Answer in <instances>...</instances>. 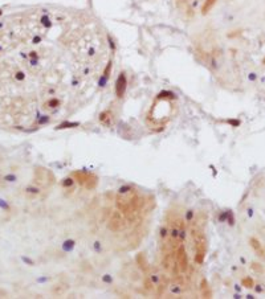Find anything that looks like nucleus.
<instances>
[{
    "instance_id": "nucleus-7",
    "label": "nucleus",
    "mask_w": 265,
    "mask_h": 299,
    "mask_svg": "<svg viewBox=\"0 0 265 299\" xmlns=\"http://www.w3.org/2000/svg\"><path fill=\"white\" fill-rule=\"evenodd\" d=\"M98 119H100V123H101L102 126H105V127H111V126L114 125V120H116V117H114L113 111H110V110H105V111H102V112L100 114Z\"/></svg>"
},
{
    "instance_id": "nucleus-2",
    "label": "nucleus",
    "mask_w": 265,
    "mask_h": 299,
    "mask_svg": "<svg viewBox=\"0 0 265 299\" xmlns=\"http://www.w3.org/2000/svg\"><path fill=\"white\" fill-rule=\"evenodd\" d=\"M191 236H192L194 244H195V262L196 265H201L206 258V251H207V240L204 233L196 224L191 225Z\"/></svg>"
},
{
    "instance_id": "nucleus-12",
    "label": "nucleus",
    "mask_w": 265,
    "mask_h": 299,
    "mask_svg": "<svg viewBox=\"0 0 265 299\" xmlns=\"http://www.w3.org/2000/svg\"><path fill=\"white\" fill-rule=\"evenodd\" d=\"M200 291H201V297H203V298H211V290H209V286H208V282H207V279H201Z\"/></svg>"
},
{
    "instance_id": "nucleus-14",
    "label": "nucleus",
    "mask_w": 265,
    "mask_h": 299,
    "mask_svg": "<svg viewBox=\"0 0 265 299\" xmlns=\"http://www.w3.org/2000/svg\"><path fill=\"white\" fill-rule=\"evenodd\" d=\"M241 285L244 287H248V289H252L253 286H255V282H253L252 278H249V277H245L244 279L241 281Z\"/></svg>"
},
{
    "instance_id": "nucleus-5",
    "label": "nucleus",
    "mask_w": 265,
    "mask_h": 299,
    "mask_svg": "<svg viewBox=\"0 0 265 299\" xmlns=\"http://www.w3.org/2000/svg\"><path fill=\"white\" fill-rule=\"evenodd\" d=\"M175 258H176V263L179 266L180 273H186L188 270V257L187 253H186V249L183 245H179L175 250Z\"/></svg>"
},
{
    "instance_id": "nucleus-16",
    "label": "nucleus",
    "mask_w": 265,
    "mask_h": 299,
    "mask_svg": "<svg viewBox=\"0 0 265 299\" xmlns=\"http://www.w3.org/2000/svg\"><path fill=\"white\" fill-rule=\"evenodd\" d=\"M251 266H252V269L256 271V273H261V271H263V266H261L260 263H257V262H253Z\"/></svg>"
},
{
    "instance_id": "nucleus-15",
    "label": "nucleus",
    "mask_w": 265,
    "mask_h": 299,
    "mask_svg": "<svg viewBox=\"0 0 265 299\" xmlns=\"http://www.w3.org/2000/svg\"><path fill=\"white\" fill-rule=\"evenodd\" d=\"M62 285H57V287H54V293H56V294H62V293H65L66 291V289H68V286H65L64 285V287H61Z\"/></svg>"
},
{
    "instance_id": "nucleus-19",
    "label": "nucleus",
    "mask_w": 265,
    "mask_h": 299,
    "mask_svg": "<svg viewBox=\"0 0 265 299\" xmlns=\"http://www.w3.org/2000/svg\"><path fill=\"white\" fill-rule=\"evenodd\" d=\"M263 62H264V64H265V58H264V61H263Z\"/></svg>"
},
{
    "instance_id": "nucleus-18",
    "label": "nucleus",
    "mask_w": 265,
    "mask_h": 299,
    "mask_svg": "<svg viewBox=\"0 0 265 299\" xmlns=\"http://www.w3.org/2000/svg\"><path fill=\"white\" fill-rule=\"evenodd\" d=\"M0 205H1V207H4V208H7V204H4V202H3L1 200H0Z\"/></svg>"
},
{
    "instance_id": "nucleus-6",
    "label": "nucleus",
    "mask_w": 265,
    "mask_h": 299,
    "mask_svg": "<svg viewBox=\"0 0 265 299\" xmlns=\"http://www.w3.org/2000/svg\"><path fill=\"white\" fill-rule=\"evenodd\" d=\"M126 85H127V81H126V76L125 73H121L117 78V82H116V94L118 98H122L126 92Z\"/></svg>"
},
{
    "instance_id": "nucleus-13",
    "label": "nucleus",
    "mask_w": 265,
    "mask_h": 299,
    "mask_svg": "<svg viewBox=\"0 0 265 299\" xmlns=\"http://www.w3.org/2000/svg\"><path fill=\"white\" fill-rule=\"evenodd\" d=\"M215 3H216V0H206L203 7H201V13H203V15H207V13L211 11V8L215 5Z\"/></svg>"
},
{
    "instance_id": "nucleus-3",
    "label": "nucleus",
    "mask_w": 265,
    "mask_h": 299,
    "mask_svg": "<svg viewBox=\"0 0 265 299\" xmlns=\"http://www.w3.org/2000/svg\"><path fill=\"white\" fill-rule=\"evenodd\" d=\"M162 266L166 271H167L170 275L173 277H178L179 275V266L176 263V258H175V251L173 250H166L163 253L162 257Z\"/></svg>"
},
{
    "instance_id": "nucleus-4",
    "label": "nucleus",
    "mask_w": 265,
    "mask_h": 299,
    "mask_svg": "<svg viewBox=\"0 0 265 299\" xmlns=\"http://www.w3.org/2000/svg\"><path fill=\"white\" fill-rule=\"evenodd\" d=\"M126 221H127L126 216L117 209L116 212H113L110 215V217H109L108 228H109V230H111V232H116V233L122 232V230L126 228Z\"/></svg>"
},
{
    "instance_id": "nucleus-17",
    "label": "nucleus",
    "mask_w": 265,
    "mask_h": 299,
    "mask_svg": "<svg viewBox=\"0 0 265 299\" xmlns=\"http://www.w3.org/2000/svg\"><path fill=\"white\" fill-rule=\"evenodd\" d=\"M5 180H8V182H13V180H15V176H13V175H7V176H5Z\"/></svg>"
},
{
    "instance_id": "nucleus-10",
    "label": "nucleus",
    "mask_w": 265,
    "mask_h": 299,
    "mask_svg": "<svg viewBox=\"0 0 265 299\" xmlns=\"http://www.w3.org/2000/svg\"><path fill=\"white\" fill-rule=\"evenodd\" d=\"M89 172H84V171H74L73 172V177L76 179V182L80 185H85L86 180H88Z\"/></svg>"
},
{
    "instance_id": "nucleus-20",
    "label": "nucleus",
    "mask_w": 265,
    "mask_h": 299,
    "mask_svg": "<svg viewBox=\"0 0 265 299\" xmlns=\"http://www.w3.org/2000/svg\"><path fill=\"white\" fill-rule=\"evenodd\" d=\"M0 15H1V11H0Z\"/></svg>"
},
{
    "instance_id": "nucleus-8",
    "label": "nucleus",
    "mask_w": 265,
    "mask_h": 299,
    "mask_svg": "<svg viewBox=\"0 0 265 299\" xmlns=\"http://www.w3.org/2000/svg\"><path fill=\"white\" fill-rule=\"evenodd\" d=\"M249 245L252 246V249L256 251V254L260 257H265V249L263 246V244L255 237H251L249 238Z\"/></svg>"
},
{
    "instance_id": "nucleus-1",
    "label": "nucleus",
    "mask_w": 265,
    "mask_h": 299,
    "mask_svg": "<svg viewBox=\"0 0 265 299\" xmlns=\"http://www.w3.org/2000/svg\"><path fill=\"white\" fill-rule=\"evenodd\" d=\"M142 199L138 192L131 187H122L117 193L116 205L117 209L122 212L126 218H131L134 213H136L142 207Z\"/></svg>"
},
{
    "instance_id": "nucleus-9",
    "label": "nucleus",
    "mask_w": 265,
    "mask_h": 299,
    "mask_svg": "<svg viewBox=\"0 0 265 299\" xmlns=\"http://www.w3.org/2000/svg\"><path fill=\"white\" fill-rule=\"evenodd\" d=\"M135 261H136V265H138V267L141 269V270L143 271L144 274H147V273H149V269H150V266H149V262H147V258H146V256H144L143 253H139L138 256H136Z\"/></svg>"
},
{
    "instance_id": "nucleus-11",
    "label": "nucleus",
    "mask_w": 265,
    "mask_h": 299,
    "mask_svg": "<svg viewBox=\"0 0 265 299\" xmlns=\"http://www.w3.org/2000/svg\"><path fill=\"white\" fill-rule=\"evenodd\" d=\"M97 184H98V177L95 176V175H93V174H89L88 180H86V183H85L84 187L88 188V189H94L95 187H97Z\"/></svg>"
}]
</instances>
